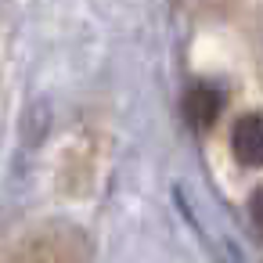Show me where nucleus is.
<instances>
[{
    "mask_svg": "<svg viewBox=\"0 0 263 263\" xmlns=\"http://www.w3.org/2000/svg\"><path fill=\"white\" fill-rule=\"evenodd\" d=\"M231 152L241 166H263V116L249 112L231 130Z\"/></svg>",
    "mask_w": 263,
    "mask_h": 263,
    "instance_id": "f257e3e1",
    "label": "nucleus"
},
{
    "mask_svg": "<svg viewBox=\"0 0 263 263\" xmlns=\"http://www.w3.org/2000/svg\"><path fill=\"white\" fill-rule=\"evenodd\" d=\"M220 105H223V98H220L213 87L195 83V87L184 94V119H187L195 130H205V126H213V123H216Z\"/></svg>",
    "mask_w": 263,
    "mask_h": 263,
    "instance_id": "f03ea898",
    "label": "nucleus"
},
{
    "mask_svg": "<svg viewBox=\"0 0 263 263\" xmlns=\"http://www.w3.org/2000/svg\"><path fill=\"white\" fill-rule=\"evenodd\" d=\"M249 213H252V223H256V231L263 234V187L249 198Z\"/></svg>",
    "mask_w": 263,
    "mask_h": 263,
    "instance_id": "7ed1b4c3",
    "label": "nucleus"
}]
</instances>
